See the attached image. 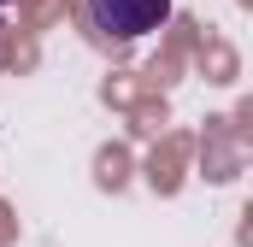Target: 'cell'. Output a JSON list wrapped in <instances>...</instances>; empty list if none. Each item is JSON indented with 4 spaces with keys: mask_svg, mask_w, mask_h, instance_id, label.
I'll return each mask as SVG.
<instances>
[{
    "mask_svg": "<svg viewBox=\"0 0 253 247\" xmlns=\"http://www.w3.org/2000/svg\"><path fill=\"white\" fill-rule=\"evenodd\" d=\"M171 18V0H88V24L106 41H135Z\"/></svg>",
    "mask_w": 253,
    "mask_h": 247,
    "instance_id": "obj_1",
    "label": "cell"
},
{
    "mask_svg": "<svg viewBox=\"0 0 253 247\" xmlns=\"http://www.w3.org/2000/svg\"><path fill=\"white\" fill-rule=\"evenodd\" d=\"M0 6H6V0H0Z\"/></svg>",
    "mask_w": 253,
    "mask_h": 247,
    "instance_id": "obj_2",
    "label": "cell"
}]
</instances>
